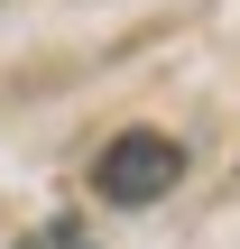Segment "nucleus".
<instances>
[{
    "instance_id": "1",
    "label": "nucleus",
    "mask_w": 240,
    "mask_h": 249,
    "mask_svg": "<svg viewBox=\"0 0 240 249\" xmlns=\"http://www.w3.org/2000/svg\"><path fill=\"white\" fill-rule=\"evenodd\" d=\"M176 185H185V148H176L166 129H120V139L102 148V166H92V194H102V203H120V213L166 203Z\"/></svg>"
}]
</instances>
